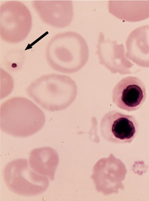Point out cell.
<instances>
[{
    "label": "cell",
    "instance_id": "obj_6",
    "mask_svg": "<svg viewBox=\"0 0 149 201\" xmlns=\"http://www.w3.org/2000/svg\"><path fill=\"white\" fill-rule=\"evenodd\" d=\"M139 128L134 116L116 110L106 113L100 123L102 136L108 141L116 143H131L137 134Z\"/></svg>",
    "mask_w": 149,
    "mask_h": 201
},
{
    "label": "cell",
    "instance_id": "obj_10",
    "mask_svg": "<svg viewBox=\"0 0 149 201\" xmlns=\"http://www.w3.org/2000/svg\"><path fill=\"white\" fill-rule=\"evenodd\" d=\"M127 57L138 65L149 67V25L134 29L126 41Z\"/></svg>",
    "mask_w": 149,
    "mask_h": 201
},
{
    "label": "cell",
    "instance_id": "obj_9",
    "mask_svg": "<svg viewBox=\"0 0 149 201\" xmlns=\"http://www.w3.org/2000/svg\"><path fill=\"white\" fill-rule=\"evenodd\" d=\"M32 6L41 19L49 25L57 28L69 25L74 13L70 0H33Z\"/></svg>",
    "mask_w": 149,
    "mask_h": 201
},
{
    "label": "cell",
    "instance_id": "obj_3",
    "mask_svg": "<svg viewBox=\"0 0 149 201\" xmlns=\"http://www.w3.org/2000/svg\"><path fill=\"white\" fill-rule=\"evenodd\" d=\"M27 95L42 108L50 111L65 109L75 100L77 87L74 81L64 75H44L27 87Z\"/></svg>",
    "mask_w": 149,
    "mask_h": 201
},
{
    "label": "cell",
    "instance_id": "obj_1",
    "mask_svg": "<svg viewBox=\"0 0 149 201\" xmlns=\"http://www.w3.org/2000/svg\"><path fill=\"white\" fill-rule=\"evenodd\" d=\"M1 130L20 138L31 136L40 131L45 121L43 111L29 99L23 97H11L1 105Z\"/></svg>",
    "mask_w": 149,
    "mask_h": 201
},
{
    "label": "cell",
    "instance_id": "obj_12",
    "mask_svg": "<svg viewBox=\"0 0 149 201\" xmlns=\"http://www.w3.org/2000/svg\"><path fill=\"white\" fill-rule=\"evenodd\" d=\"M59 160L58 153L54 149L44 147L34 149L30 152L29 163L35 172L53 181Z\"/></svg>",
    "mask_w": 149,
    "mask_h": 201
},
{
    "label": "cell",
    "instance_id": "obj_4",
    "mask_svg": "<svg viewBox=\"0 0 149 201\" xmlns=\"http://www.w3.org/2000/svg\"><path fill=\"white\" fill-rule=\"evenodd\" d=\"M3 176L8 188L21 195H38L45 191L49 184L48 178L34 171L24 159L8 162L3 169Z\"/></svg>",
    "mask_w": 149,
    "mask_h": 201
},
{
    "label": "cell",
    "instance_id": "obj_5",
    "mask_svg": "<svg viewBox=\"0 0 149 201\" xmlns=\"http://www.w3.org/2000/svg\"><path fill=\"white\" fill-rule=\"evenodd\" d=\"M0 36L5 41L17 43L24 40L30 32L32 17L22 2L10 0L3 3L0 10Z\"/></svg>",
    "mask_w": 149,
    "mask_h": 201
},
{
    "label": "cell",
    "instance_id": "obj_2",
    "mask_svg": "<svg viewBox=\"0 0 149 201\" xmlns=\"http://www.w3.org/2000/svg\"><path fill=\"white\" fill-rule=\"evenodd\" d=\"M46 57L50 67L59 72L71 74L81 70L87 62L88 46L79 33L66 31L55 35L49 42Z\"/></svg>",
    "mask_w": 149,
    "mask_h": 201
},
{
    "label": "cell",
    "instance_id": "obj_11",
    "mask_svg": "<svg viewBox=\"0 0 149 201\" xmlns=\"http://www.w3.org/2000/svg\"><path fill=\"white\" fill-rule=\"evenodd\" d=\"M109 13L123 21H141L149 17V0H110Z\"/></svg>",
    "mask_w": 149,
    "mask_h": 201
},
{
    "label": "cell",
    "instance_id": "obj_7",
    "mask_svg": "<svg viewBox=\"0 0 149 201\" xmlns=\"http://www.w3.org/2000/svg\"><path fill=\"white\" fill-rule=\"evenodd\" d=\"M146 96L144 83L139 78L131 76L124 77L118 82L112 94L113 103L118 108L128 111L139 108Z\"/></svg>",
    "mask_w": 149,
    "mask_h": 201
},
{
    "label": "cell",
    "instance_id": "obj_8",
    "mask_svg": "<svg viewBox=\"0 0 149 201\" xmlns=\"http://www.w3.org/2000/svg\"><path fill=\"white\" fill-rule=\"evenodd\" d=\"M96 53L100 63L112 73L131 74L130 68L133 65L127 57L123 44L116 41L105 40L103 34L100 33L97 45Z\"/></svg>",
    "mask_w": 149,
    "mask_h": 201
}]
</instances>
